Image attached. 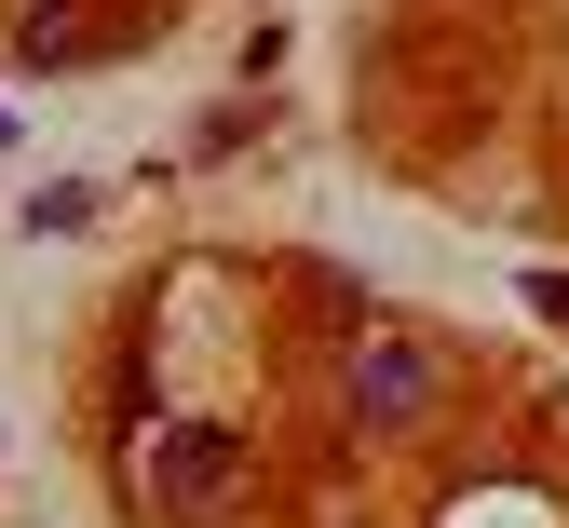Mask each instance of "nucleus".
Wrapping results in <instances>:
<instances>
[{
  "label": "nucleus",
  "mask_w": 569,
  "mask_h": 528,
  "mask_svg": "<svg viewBox=\"0 0 569 528\" xmlns=\"http://www.w3.org/2000/svg\"><path fill=\"white\" fill-rule=\"evenodd\" d=\"M0 149H14V122H0Z\"/></svg>",
  "instance_id": "nucleus-4"
},
{
  "label": "nucleus",
  "mask_w": 569,
  "mask_h": 528,
  "mask_svg": "<svg viewBox=\"0 0 569 528\" xmlns=\"http://www.w3.org/2000/svg\"><path fill=\"white\" fill-rule=\"evenodd\" d=\"M218 501H231V434H203V420L163 434V447H150V515H163V528H203Z\"/></svg>",
  "instance_id": "nucleus-1"
},
{
  "label": "nucleus",
  "mask_w": 569,
  "mask_h": 528,
  "mask_svg": "<svg viewBox=\"0 0 569 528\" xmlns=\"http://www.w3.org/2000/svg\"><path fill=\"white\" fill-rule=\"evenodd\" d=\"M529 312H542V326H569V285H529Z\"/></svg>",
  "instance_id": "nucleus-3"
},
{
  "label": "nucleus",
  "mask_w": 569,
  "mask_h": 528,
  "mask_svg": "<svg viewBox=\"0 0 569 528\" xmlns=\"http://www.w3.org/2000/svg\"><path fill=\"white\" fill-rule=\"evenodd\" d=\"M420 393H435V366H420V352H407V339H380V352H367V366H352V407H367V420H407V407H420Z\"/></svg>",
  "instance_id": "nucleus-2"
}]
</instances>
